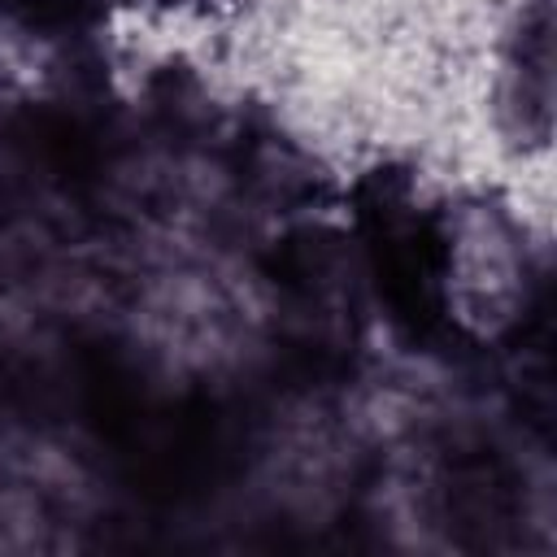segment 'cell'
Returning <instances> with one entry per match:
<instances>
[{
    "label": "cell",
    "instance_id": "6da1fadb",
    "mask_svg": "<svg viewBox=\"0 0 557 557\" xmlns=\"http://www.w3.org/2000/svg\"><path fill=\"white\" fill-rule=\"evenodd\" d=\"M492 126L527 152L553 139V0H522L505 26L492 74Z\"/></svg>",
    "mask_w": 557,
    "mask_h": 557
},
{
    "label": "cell",
    "instance_id": "7a4b0ae2",
    "mask_svg": "<svg viewBox=\"0 0 557 557\" xmlns=\"http://www.w3.org/2000/svg\"><path fill=\"white\" fill-rule=\"evenodd\" d=\"M139 9H152V13H183V9H196L200 0H131Z\"/></svg>",
    "mask_w": 557,
    "mask_h": 557
}]
</instances>
